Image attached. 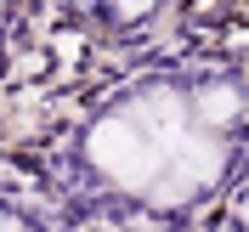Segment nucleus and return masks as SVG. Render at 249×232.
Returning <instances> with one entry per match:
<instances>
[{
	"mask_svg": "<svg viewBox=\"0 0 249 232\" xmlns=\"http://www.w3.org/2000/svg\"><path fill=\"white\" fill-rule=\"evenodd\" d=\"M85 153H91L96 170L108 176V181H119V187H147L159 170H164V147H159L130 113L102 119L91 130V142H85Z\"/></svg>",
	"mask_w": 249,
	"mask_h": 232,
	"instance_id": "obj_1",
	"label": "nucleus"
},
{
	"mask_svg": "<svg viewBox=\"0 0 249 232\" xmlns=\"http://www.w3.org/2000/svg\"><path fill=\"white\" fill-rule=\"evenodd\" d=\"M130 119H136L164 153H176V142L187 136V102H181L176 91H147V96H136V102H130Z\"/></svg>",
	"mask_w": 249,
	"mask_h": 232,
	"instance_id": "obj_2",
	"label": "nucleus"
},
{
	"mask_svg": "<svg viewBox=\"0 0 249 232\" xmlns=\"http://www.w3.org/2000/svg\"><path fill=\"white\" fill-rule=\"evenodd\" d=\"M232 113H238V91H227V85H210V91H198V102H193V119H198L204 130L232 125Z\"/></svg>",
	"mask_w": 249,
	"mask_h": 232,
	"instance_id": "obj_3",
	"label": "nucleus"
},
{
	"mask_svg": "<svg viewBox=\"0 0 249 232\" xmlns=\"http://www.w3.org/2000/svg\"><path fill=\"white\" fill-rule=\"evenodd\" d=\"M108 6H113L119 17H147V12L159 6V0H108Z\"/></svg>",
	"mask_w": 249,
	"mask_h": 232,
	"instance_id": "obj_4",
	"label": "nucleus"
},
{
	"mask_svg": "<svg viewBox=\"0 0 249 232\" xmlns=\"http://www.w3.org/2000/svg\"><path fill=\"white\" fill-rule=\"evenodd\" d=\"M0 227H12V215H6V210H0Z\"/></svg>",
	"mask_w": 249,
	"mask_h": 232,
	"instance_id": "obj_5",
	"label": "nucleus"
},
{
	"mask_svg": "<svg viewBox=\"0 0 249 232\" xmlns=\"http://www.w3.org/2000/svg\"><path fill=\"white\" fill-rule=\"evenodd\" d=\"M244 221H249V198H244Z\"/></svg>",
	"mask_w": 249,
	"mask_h": 232,
	"instance_id": "obj_6",
	"label": "nucleus"
},
{
	"mask_svg": "<svg viewBox=\"0 0 249 232\" xmlns=\"http://www.w3.org/2000/svg\"><path fill=\"white\" fill-rule=\"evenodd\" d=\"M79 6H85V0H79Z\"/></svg>",
	"mask_w": 249,
	"mask_h": 232,
	"instance_id": "obj_7",
	"label": "nucleus"
}]
</instances>
